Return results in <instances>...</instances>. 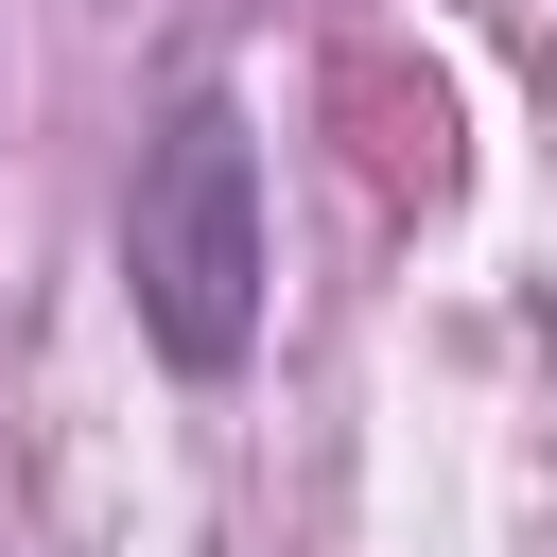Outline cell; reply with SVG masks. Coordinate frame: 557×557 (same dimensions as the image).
Here are the masks:
<instances>
[{
    "label": "cell",
    "instance_id": "6da1fadb",
    "mask_svg": "<svg viewBox=\"0 0 557 557\" xmlns=\"http://www.w3.org/2000/svg\"><path fill=\"white\" fill-rule=\"evenodd\" d=\"M122 278H139L157 366L226 383V366L261 348V139H244L226 87H191V104L157 122V157H139V191H122Z\"/></svg>",
    "mask_w": 557,
    "mask_h": 557
}]
</instances>
